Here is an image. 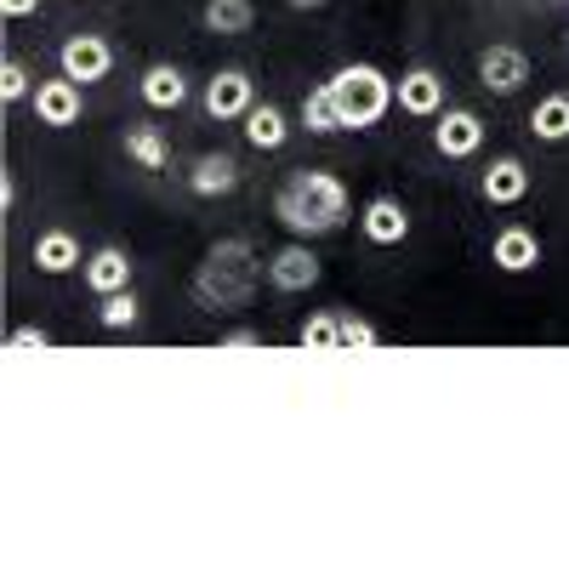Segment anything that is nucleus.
Segmentation results:
<instances>
[{
  "label": "nucleus",
  "mask_w": 569,
  "mask_h": 569,
  "mask_svg": "<svg viewBox=\"0 0 569 569\" xmlns=\"http://www.w3.org/2000/svg\"><path fill=\"white\" fill-rule=\"evenodd\" d=\"M257 109V86L246 69H217L206 80V114L211 120H246Z\"/></svg>",
  "instance_id": "5"
},
{
  "label": "nucleus",
  "mask_w": 569,
  "mask_h": 569,
  "mask_svg": "<svg viewBox=\"0 0 569 569\" xmlns=\"http://www.w3.org/2000/svg\"><path fill=\"white\" fill-rule=\"evenodd\" d=\"M0 98H7V103H23V98H34V80H29V69H23L18 58H7V63H0Z\"/></svg>",
  "instance_id": "26"
},
{
  "label": "nucleus",
  "mask_w": 569,
  "mask_h": 569,
  "mask_svg": "<svg viewBox=\"0 0 569 569\" xmlns=\"http://www.w3.org/2000/svg\"><path fill=\"white\" fill-rule=\"evenodd\" d=\"M399 109L410 120H439L450 103H445V74L439 69H410L399 74Z\"/></svg>",
  "instance_id": "9"
},
{
  "label": "nucleus",
  "mask_w": 569,
  "mask_h": 569,
  "mask_svg": "<svg viewBox=\"0 0 569 569\" xmlns=\"http://www.w3.org/2000/svg\"><path fill=\"white\" fill-rule=\"evenodd\" d=\"M137 313H142V308H137V297H131V291H114V297H103V302H98V325H103V330H131V325H137Z\"/></svg>",
  "instance_id": "24"
},
{
  "label": "nucleus",
  "mask_w": 569,
  "mask_h": 569,
  "mask_svg": "<svg viewBox=\"0 0 569 569\" xmlns=\"http://www.w3.org/2000/svg\"><path fill=\"white\" fill-rule=\"evenodd\" d=\"M34 268H40V273H69V268H86L80 240H74L69 228H46V233H34Z\"/></svg>",
  "instance_id": "16"
},
{
  "label": "nucleus",
  "mask_w": 569,
  "mask_h": 569,
  "mask_svg": "<svg viewBox=\"0 0 569 569\" xmlns=\"http://www.w3.org/2000/svg\"><path fill=\"white\" fill-rule=\"evenodd\" d=\"M257 279H262V262L246 240H217L194 273V302L206 313H228V308H246L251 291H257Z\"/></svg>",
  "instance_id": "2"
},
{
  "label": "nucleus",
  "mask_w": 569,
  "mask_h": 569,
  "mask_svg": "<svg viewBox=\"0 0 569 569\" xmlns=\"http://www.w3.org/2000/svg\"><path fill=\"white\" fill-rule=\"evenodd\" d=\"M479 188H485L490 206H525L530 200V171H525V160L501 154V160H490V171H485Z\"/></svg>",
  "instance_id": "14"
},
{
  "label": "nucleus",
  "mask_w": 569,
  "mask_h": 569,
  "mask_svg": "<svg viewBox=\"0 0 569 569\" xmlns=\"http://www.w3.org/2000/svg\"><path fill=\"white\" fill-rule=\"evenodd\" d=\"M319 257L308 251V240H291V246H279L273 257H268V284L273 291H313L319 284Z\"/></svg>",
  "instance_id": "7"
},
{
  "label": "nucleus",
  "mask_w": 569,
  "mask_h": 569,
  "mask_svg": "<svg viewBox=\"0 0 569 569\" xmlns=\"http://www.w3.org/2000/svg\"><path fill=\"white\" fill-rule=\"evenodd\" d=\"M376 342H382V330H376L370 319H359V313H342V353H370Z\"/></svg>",
  "instance_id": "25"
},
{
  "label": "nucleus",
  "mask_w": 569,
  "mask_h": 569,
  "mask_svg": "<svg viewBox=\"0 0 569 569\" xmlns=\"http://www.w3.org/2000/svg\"><path fill=\"white\" fill-rule=\"evenodd\" d=\"M291 12H319V7H330V0H284Z\"/></svg>",
  "instance_id": "30"
},
{
  "label": "nucleus",
  "mask_w": 569,
  "mask_h": 569,
  "mask_svg": "<svg viewBox=\"0 0 569 569\" xmlns=\"http://www.w3.org/2000/svg\"><path fill=\"white\" fill-rule=\"evenodd\" d=\"M273 217L297 233V240H325L348 222V182L337 171H291L273 194Z\"/></svg>",
  "instance_id": "1"
},
{
  "label": "nucleus",
  "mask_w": 569,
  "mask_h": 569,
  "mask_svg": "<svg viewBox=\"0 0 569 569\" xmlns=\"http://www.w3.org/2000/svg\"><path fill=\"white\" fill-rule=\"evenodd\" d=\"M58 69H63L69 80H80V86H98V80H109V69H114V46H109L103 34H69V40L58 46Z\"/></svg>",
  "instance_id": "4"
},
{
  "label": "nucleus",
  "mask_w": 569,
  "mask_h": 569,
  "mask_svg": "<svg viewBox=\"0 0 569 569\" xmlns=\"http://www.w3.org/2000/svg\"><path fill=\"white\" fill-rule=\"evenodd\" d=\"M246 142H251V149H262V154L284 149V142H291V120H284V109L279 103H257L246 114Z\"/></svg>",
  "instance_id": "17"
},
{
  "label": "nucleus",
  "mask_w": 569,
  "mask_h": 569,
  "mask_svg": "<svg viewBox=\"0 0 569 569\" xmlns=\"http://www.w3.org/2000/svg\"><path fill=\"white\" fill-rule=\"evenodd\" d=\"M297 342L313 348V353H342V313H308Z\"/></svg>",
  "instance_id": "22"
},
{
  "label": "nucleus",
  "mask_w": 569,
  "mask_h": 569,
  "mask_svg": "<svg viewBox=\"0 0 569 569\" xmlns=\"http://www.w3.org/2000/svg\"><path fill=\"white\" fill-rule=\"evenodd\" d=\"M200 18L211 34H246L257 23V0H206Z\"/></svg>",
  "instance_id": "20"
},
{
  "label": "nucleus",
  "mask_w": 569,
  "mask_h": 569,
  "mask_svg": "<svg viewBox=\"0 0 569 569\" xmlns=\"http://www.w3.org/2000/svg\"><path fill=\"white\" fill-rule=\"evenodd\" d=\"M479 80H485V91H496V98H512V91H525V80H530V58L518 52V46H485Z\"/></svg>",
  "instance_id": "8"
},
{
  "label": "nucleus",
  "mask_w": 569,
  "mask_h": 569,
  "mask_svg": "<svg viewBox=\"0 0 569 569\" xmlns=\"http://www.w3.org/2000/svg\"><path fill=\"white\" fill-rule=\"evenodd\" d=\"M80 80H69V74H58V80H40L34 86V114H40V126H52V131H63V126H80Z\"/></svg>",
  "instance_id": "11"
},
{
  "label": "nucleus",
  "mask_w": 569,
  "mask_h": 569,
  "mask_svg": "<svg viewBox=\"0 0 569 569\" xmlns=\"http://www.w3.org/2000/svg\"><path fill=\"white\" fill-rule=\"evenodd\" d=\"M86 284H91V291H98V297H114V291H131V257L120 251V246H98V251H91L86 257Z\"/></svg>",
  "instance_id": "15"
},
{
  "label": "nucleus",
  "mask_w": 569,
  "mask_h": 569,
  "mask_svg": "<svg viewBox=\"0 0 569 569\" xmlns=\"http://www.w3.org/2000/svg\"><path fill=\"white\" fill-rule=\"evenodd\" d=\"M530 131H536L541 142H563V137H569V91H552V98H541V103L530 109Z\"/></svg>",
  "instance_id": "21"
},
{
  "label": "nucleus",
  "mask_w": 569,
  "mask_h": 569,
  "mask_svg": "<svg viewBox=\"0 0 569 569\" xmlns=\"http://www.w3.org/2000/svg\"><path fill=\"white\" fill-rule=\"evenodd\" d=\"M137 91H142V103H149V109L171 114V109L188 103V74L177 63H149V69H142V80H137Z\"/></svg>",
  "instance_id": "13"
},
{
  "label": "nucleus",
  "mask_w": 569,
  "mask_h": 569,
  "mask_svg": "<svg viewBox=\"0 0 569 569\" xmlns=\"http://www.w3.org/2000/svg\"><path fill=\"white\" fill-rule=\"evenodd\" d=\"M302 126H308L313 137L342 131V114H337V98H330V86H313L308 98H302Z\"/></svg>",
  "instance_id": "23"
},
{
  "label": "nucleus",
  "mask_w": 569,
  "mask_h": 569,
  "mask_svg": "<svg viewBox=\"0 0 569 569\" xmlns=\"http://www.w3.org/2000/svg\"><path fill=\"white\" fill-rule=\"evenodd\" d=\"M325 86H330V98H337L342 131H370L376 120L399 103V86L376 69V63H342Z\"/></svg>",
  "instance_id": "3"
},
{
  "label": "nucleus",
  "mask_w": 569,
  "mask_h": 569,
  "mask_svg": "<svg viewBox=\"0 0 569 569\" xmlns=\"http://www.w3.org/2000/svg\"><path fill=\"white\" fill-rule=\"evenodd\" d=\"M126 154H131L142 171H166V166H171V142L160 137V126H131V131H126Z\"/></svg>",
  "instance_id": "19"
},
{
  "label": "nucleus",
  "mask_w": 569,
  "mask_h": 569,
  "mask_svg": "<svg viewBox=\"0 0 569 569\" xmlns=\"http://www.w3.org/2000/svg\"><path fill=\"white\" fill-rule=\"evenodd\" d=\"M12 348H34L40 353V348H52V337H46L40 325H23V330H12Z\"/></svg>",
  "instance_id": "27"
},
{
  "label": "nucleus",
  "mask_w": 569,
  "mask_h": 569,
  "mask_svg": "<svg viewBox=\"0 0 569 569\" xmlns=\"http://www.w3.org/2000/svg\"><path fill=\"white\" fill-rule=\"evenodd\" d=\"M0 12H7V18H34L40 0H0Z\"/></svg>",
  "instance_id": "29"
},
{
  "label": "nucleus",
  "mask_w": 569,
  "mask_h": 569,
  "mask_svg": "<svg viewBox=\"0 0 569 569\" xmlns=\"http://www.w3.org/2000/svg\"><path fill=\"white\" fill-rule=\"evenodd\" d=\"M188 188H194L200 200L233 194V188H240V166H233V154H206L194 171H188Z\"/></svg>",
  "instance_id": "18"
},
{
  "label": "nucleus",
  "mask_w": 569,
  "mask_h": 569,
  "mask_svg": "<svg viewBox=\"0 0 569 569\" xmlns=\"http://www.w3.org/2000/svg\"><path fill=\"white\" fill-rule=\"evenodd\" d=\"M490 262L501 268V273H530L536 262H541V240H536V228H525V222H507L496 240H490Z\"/></svg>",
  "instance_id": "12"
},
{
  "label": "nucleus",
  "mask_w": 569,
  "mask_h": 569,
  "mask_svg": "<svg viewBox=\"0 0 569 569\" xmlns=\"http://www.w3.org/2000/svg\"><path fill=\"white\" fill-rule=\"evenodd\" d=\"M222 348H262V330H228V337H222Z\"/></svg>",
  "instance_id": "28"
},
{
  "label": "nucleus",
  "mask_w": 569,
  "mask_h": 569,
  "mask_svg": "<svg viewBox=\"0 0 569 569\" xmlns=\"http://www.w3.org/2000/svg\"><path fill=\"white\" fill-rule=\"evenodd\" d=\"M433 149L445 160H472L485 149V120L472 114V109H445L439 126H433Z\"/></svg>",
  "instance_id": "6"
},
{
  "label": "nucleus",
  "mask_w": 569,
  "mask_h": 569,
  "mask_svg": "<svg viewBox=\"0 0 569 569\" xmlns=\"http://www.w3.org/2000/svg\"><path fill=\"white\" fill-rule=\"evenodd\" d=\"M359 228H365L370 246H399V240H410V211H405L399 194H376V200H365Z\"/></svg>",
  "instance_id": "10"
}]
</instances>
